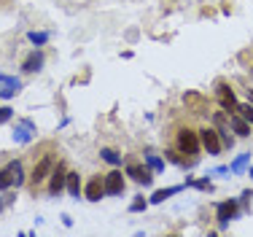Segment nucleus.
Returning <instances> with one entry per match:
<instances>
[{
  "label": "nucleus",
  "instance_id": "obj_1",
  "mask_svg": "<svg viewBox=\"0 0 253 237\" xmlns=\"http://www.w3.org/2000/svg\"><path fill=\"white\" fill-rule=\"evenodd\" d=\"M175 148L186 156H197L202 148L200 143V130H191V127H180L175 132Z\"/></svg>",
  "mask_w": 253,
  "mask_h": 237
},
{
  "label": "nucleus",
  "instance_id": "obj_2",
  "mask_svg": "<svg viewBox=\"0 0 253 237\" xmlns=\"http://www.w3.org/2000/svg\"><path fill=\"white\" fill-rule=\"evenodd\" d=\"M25 184V170H22V162L14 159L5 167H0V191L5 189H16V186Z\"/></svg>",
  "mask_w": 253,
  "mask_h": 237
},
{
  "label": "nucleus",
  "instance_id": "obj_3",
  "mask_svg": "<svg viewBox=\"0 0 253 237\" xmlns=\"http://www.w3.org/2000/svg\"><path fill=\"white\" fill-rule=\"evenodd\" d=\"M215 100H218V105L224 108L226 113H234L237 111V95H234V89H232V84L224 81V78H218L215 81Z\"/></svg>",
  "mask_w": 253,
  "mask_h": 237
},
{
  "label": "nucleus",
  "instance_id": "obj_4",
  "mask_svg": "<svg viewBox=\"0 0 253 237\" xmlns=\"http://www.w3.org/2000/svg\"><path fill=\"white\" fill-rule=\"evenodd\" d=\"M51 170H54V156L51 154H43L33 165V173H30V186H33V189H38V186L51 175Z\"/></svg>",
  "mask_w": 253,
  "mask_h": 237
},
{
  "label": "nucleus",
  "instance_id": "obj_5",
  "mask_svg": "<svg viewBox=\"0 0 253 237\" xmlns=\"http://www.w3.org/2000/svg\"><path fill=\"white\" fill-rule=\"evenodd\" d=\"M200 143L210 156H218L221 151H224V141H221V135H218L215 127H202L200 130Z\"/></svg>",
  "mask_w": 253,
  "mask_h": 237
},
{
  "label": "nucleus",
  "instance_id": "obj_6",
  "mask_svg": "<svg viewBox=\"0 0 253 237\" xmlns=\"http://www.w3.org/2000/svg\"><path fill=\"white\" fill-rule=\"evenodd\" d=\"M124 173L140 186H151L154 184V170L148 165H140V162H129V165L124 167Z\"/></svg>",
  "mask_w": 253,
  "mask_h": 237
},
{
  "label": "nucleus",
  "instance_id": "obj_7",
  "mask_svg": "<svg viewBox=\"0 0 253 237\" xmlns=\"http://www.w3.org/2000/svg\"><path fill=\"white\" fill-rule=\"evenodd\" d=\"M237 210H240V202H237V199H224V202H218V208H215L218 227L226 229L229 221H234V218H237Z\"/></svg>",
  "mask_w": 253,
  "mask_h": 237
},
{
  "label": "nucleus",
  "instance_id": "obj_8",
  "mask_svg": "<svg viewBox=\"0 0 253 237\" xmlns=\"http://www.w3.org/2000/svg\"><path fill=\"white\" fill-rule=\"evenodd\" d=\"M62 189H68V167H65V162H57V167L49 175V194L57 197Z\"/></svg>",
  "mask_w": 253,
  "mask_h": 237
},
{
  "label": "nucleus",
  "instance_id": "obj_9",
  "mask_svg": "<svg viewBox=\"0 0 253 237\" xmlns=\"http://www.w3.org/2000/svg\"><path fill=\"white\" fill-rule=\"evenodd\" d=\"M124 175H126V173H122V170H111V173L102 175V178H105V194H111V197L124 194V186H126Z\"/></svg>",
  "mask_w": 253,
  "mask_h": 237
},
{
  "label": "nucleus",
  "instance_id": "obj_10",
  "mask_svg": "<svg viewBox=\"0 0 253 237\" xmlns=\"http://www.w3.org/2000/svg\"><path fill=\"white\" fill-rule=\"evenodd\" d=\"M11 135H14V143H30L33 141V135H35V121L33 119H22V121H16L14 124V132H11Z\"/></svg>",
  "mask_w": 253,
  "mask_h": 237
},
{
  "label": "nucleus",
  "instance_id": "obj_11",
  "mask_svg": "<svg viewBox=\"0 0 253 237\" xmlns=\"http://www.w3.org/2000/svg\"><path fill=\"white\" fill-rule=\"evenodd\" d=\"M19 89H22V81H19V78L3 76V73H0V100H8V97L19 95Z\"/></svg>",
  "mask_w": 253,
  "mask_h": 237
},
{
  "label": "nucleus",
  "instance_id": "obj_12",
  "mask_svg": "<svg viewBox=\"0 0 253 237\" xmlns=\"http://www.w3.org/2000/svg\"><path fill=\"white\" fill-rule=\"evenodd\" d=\"M84 194H86V199H89V202H100V199H102V194H105V178L94 175V178L86 184V189H84Z\"/></svg>",
  "mask_w": 253,
  "mask_h": 237
},
{
  "label": "nucleus",
  "instance_id": "obj_13",
  "mask_svg": "<svg viewBox=\"0 0 253 237\" xmlns=\"http://www.w3.org/2000/svg\"><path fill=\"white\" fill-rule=\"evenodd\" d=\"M183 102H186V108H189V111H194V113H208L210 111L208 100H205L200 92H186L183 95Z\"/></svg>",
  "mask_w": 253,
  "mask_h": 237
},
{
  "label": "nucleus",
  "instance_id": "obj_14",
  "mask_svg": "<svg viewBox=\"0 0 253 237\" xmlns=\"http://www.w3.org/2000/svg\"><path fill=\"white\" fill-rule=\"evenodd\" d=\"M165 159L172 162V165H178V167H183V170L197 165V156H183L178 148H167V151H165Z\"/></svg>",
  "mask_w": 253,
  "mask_h": 237
},
{
  "label": "nucleus",
  "instance_id": "obj_15",
  "mask_svg": "<svg viewBox=\"0 0 253 237\" xmlns=\"http://www.w3.org/2000/svg\"><path fill=\"white\" fill-rule=\"evenodd\" d=\"M43 68V51L41 48H35V51H30L25 57V62H22V70L25 73H38Z\"/></svg>",
  "mask_w": 253,
  "mask_h": 237
},
{
  "label": "nucleus",
  "instance_id": "obj_16",
  "mask_svg": "<svg viewBox=\"0 0 253 237\" xmlns=\"http://www.w3.org/2000/svg\"><path fill=\"white\" fill-rule=\"evenodd\" d=\"M229 124H232V132H237V138H248V135H251V124H248L243 116H240L237 111L229 113Z\"/></svg>",
  "mask_w": 253,
  "mask_h": 237
},
{
  "label": "nucleus",
  "instance_id": "obj_17",
  "mask_svg": "<svg viewBox=\"0 0 253 237\" xmlns=\"http://www.w3.org/2000/svg\"><path fill=\"white\" fill-rule=\"evenodd\" d=\"M178 191H183V186H167V189H156V191L151 194V199H148V202H151V205H162L165 199H170L172 194H178Z\"/></svg>",
  "mask_w": 253,
  "mask_h": 237
},
{
  "label": "nucleus",
  "instance_id": "obj_18",
  "mask_svg": "<svg viewBox=\"0 0 253 237\" xmlns=\"http://www.w3.org/2000/svg\"><path fill=\"white\" fill-rule=\"evenodd\" d=\"M68 191L70 197L78 199V194H81V175L76 173V170H68Z\"/></svg>",
  "mask_w": 253,
  "mask_h": 237
},
{
  "label": "nucleus",
  "instance_id": "obj_19",
  "mask_svg": "<svg viewBox=\"0 0 253 237\" xmlns=\"http://www.w3.org/2000/svg\"><path fill=\"white\" fill-rule=\"evenodd\" d=\"M143 159H146V165L154 170V173H162V170H165V159H162V156H156L154 151H146V156H143Z\"/></svg>",
  "mask_w": 253,
  "mask_h": 237
},
{
  "label": "nucleus",
  "instance_id": "obj_20",
  "mask_svg": "<svg viewBox=\"0 0 253 237\" xmlns=\"http://www.w3.org/2000/svg\"><path fill=\"white\" fill-rule=\"evenodd\" d=\"M248 162H251V154H240L237 159L232 162V165H229V173H234V175H240L243 173L245 167H248Z\"/></svg>",
  "mask_w": 253,
  "mask_h": 237
},
{
  "label": "nucleus",
  "instance_id": "obj_21",
  "mask_svg": "<svg viewBox=\"0 0 253 237\" xmlns=\"http://www.w3.org/2000/svg\"><path fill=\"white\" fill-rule=\"evenodd\" d=\"M27 38H30V44H33V46H43L46 41L51 38V35L46 33V30H30V33H27Z\"/></svg>",
  "mask_w": 253,
  "mask_h": 237
},
{
  "label": "nucleus",
  "instance_id": "obj_22",
  "mask_svg": "<svg viewBox=\"0 0 253 237\" xmlns=\"http://www.w3.org/2000/svg\"><path fill=\"white\" fill-rule=\"evenodd\" d=\"M100 154H102V159H105L108 165H113V167L122 165V154H119V151H113V148H102Z\"/></svg>",
  "mask_w": 253,
  "mask_h": 237
},
{
  "label": "nucleus",
  "instance_id": "obj_23",
  "mask_svg": "<svg viewBox=\"0 0 253 237\" xmlns=\"http://www.w3.org/2000/svg\"><path fill=\"white\" fill-rule=\"evenodd\" d=\"M237 113L253 127V102H243V105H237Z\"/></svg>",
  "mask_w": 253,
  "mask_h": 237
},
{
  "label": "nucleus",
  "instance_id": "obj_24",
  "mask_svg": "<svg viewBox=\"0 0 253 237\" xmlns=\"http://www.w3.org/2000/svg\"><path fill=\"white\" fill-rule=\"evenodd\" d=\"M146 208H148V199H143V197H135L129 202V213H143Z\"/></svg>",
  "mask_w": 253,
  "mask_h": 237
},
{
  "label": "nucleus",
  "instance_id": "obj_25",
  "mask_svg": "<svg viewBox=\"0 0 253 237\" xmlns=\"http://www.w3.org/2000/svg\"><path fill=\"white\" fill-rule=\"evenodd\" d=\"M194 189H200V191H210V189H213V184H210V178H200V181H194Z\"/></svg>",
  "mask_w": 253,
  "mask_h": 237
},
{
  "label": "nucleus",
  "instance_id": "obj_26",
  "mask_svg": "<svg viewBox=\"0 0 253 237\" xmlns=\"http://www.w3.org/2000/svg\"><path fill=\"white\" fill-rule=\"evenodd\" d=\"M11 116H14V111H11L8 105L0 108V124H5V121H11Z\"/></svg>",
  "mask_w": 253,
  "mask_h": 237
},
{
  "label": "nucleus",
  "instance_id": "obj_27",
  "mask_svg": "<svg viewBox=\"0 0 253 237\" xmlns=\"http://www.w3.org/2000/svg\"><path fill=\"white\" fill-rule=\"evenodd\" d=\"M251 199H253V191H243V199H240V205H251Z\"/></svg>",
  "mask_w": 253,
  "mask_h": 237
},
{
  "label": "nucleus",
  "instance_id": "obj_28",
  "mask_svg": "<svg viewBox=\"0 0 253 237\" xmlns=\"http://www.w3.org/2000/svg\"><path fill=\"white\" fill-rule=\"evenodd\" d=\"M229 173V167H218V170H213V175H226Z\"/></svg>",
  "mask_w": 253,
  "mask_h": 237
},
{
  "label": "nucleus",
  "instance_id": "obj_29",
  "mask_svg": "<svg viewBox=\"0 0 253 237\" xmlns=\"http://www.w3.org/2000/svg\"><path fill=\"white\" fill-rule=\"evenodd\" d=\"M248 102H253V89H248Z\"/></svg>",
  "mask_w": 253,
  "mask_h": 237
},
{
  "label": "nucleus",
  "instance_id": "obj_30",
  "mask_svg": "<svg viewBox=\"0 0 253 237\" xmlns=\"http://www.w3.org/2000/svg\"><path fill=\"white\" fill-rule=\"evenodd\" d=\"M248 175H251V181H253V165H251V170H248Z\"/></svg>",
  "mask_w": 253,
  "mask_h": 237
},
{
  "label": "nucleus",
  "instance_id": "obj_31",
  "mask_svg": "<svg viewBox=\"0 0 253 237\" xmlns=\"http://www.w3.org/2000/svg\"><path fill=\"white\" fill-rule=\"evenodd\" d=\"M0 210H3V197H0Z\"/></svg>",
  "mask_w": 253,
  "mask_h": 237
}]
</instances>
